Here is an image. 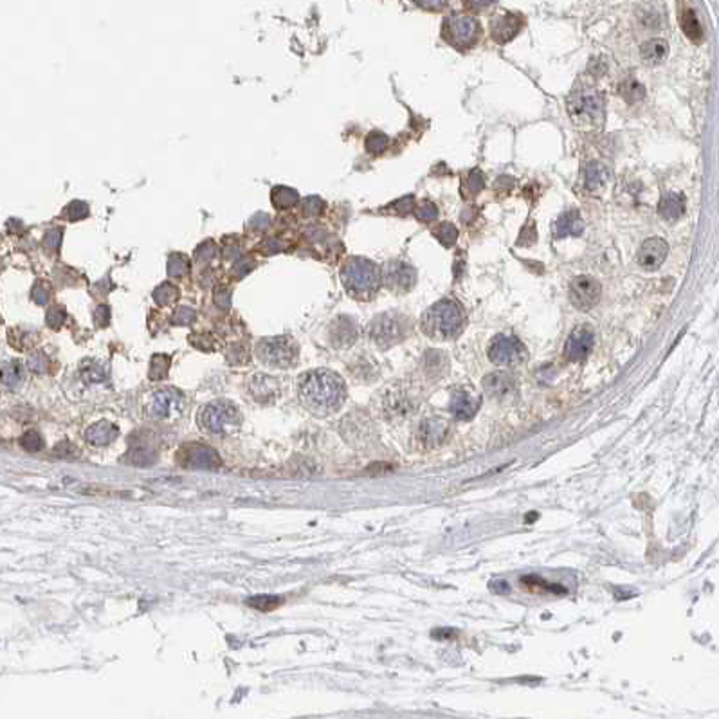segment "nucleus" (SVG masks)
<instances>
[{
    "label": "nucleus",
    "instance_id": "nucleus-20",
    "mask_svg": "<svg viewBox=\"0 0 719 719\" xmlns=\"http://www.w3.org/2000/svg\"><path fill=\"white\" fill-rule=\"evenodd\" d=\"M584 231V222L581 218V213L575 209L559 215V218L553 224V233L555 238H566V236H579Z\"/></svg>",
    "mask_w": 719,
    "mask_h": 719
},
{
    "label": "nucleus",
    "instance_id": "nucleus-13",
    "mask_svg": "<svg viewBox=\"0 0 719 719\" xmlns=\"http://www.w3.org/2000/svg\"><path fill=\"white\" fill-rule=\"evenodd\" d=\"M602 294V287L600 283L591 276H577L570 283V301L575 309L579 310H591L595 305L600 301Z\"/></svg>",
    "mask_w": 719,
    "mask_h": 719
},
{
    "label": "nucleus",
    "instance_id": "nucleus-10",
    "mask_svg": "<svg viewBox=\"0 0 719 719\" xmlns=\"http://www.w3.org/2000/svg\"><path fill=\"white\" fill-rule=\"evenodd\" d=\"M258 357L272 368H291L298 357V346L291 337H271L258 345Z\"/></svg>",
    "mask_w": 719,
    "mask_h": 719
},
{
    "label": "nucleus",
    "instance_id": "nucleus-3",
    "mask_svg": "<svg viewBox=\"0 0 719 719\" xmlns=\"http://www.w3.org/2000/svg\"><path fill=\"white\" fill-rule=\"evenodd\" d=\"M568 115L582 130H599L606 121V102L599 88L590 84L573 87L566 99Z\"/></svg>",
    "mask_w": 719,
    "mask_h": 719
},
{
    "label": "nucleus",
    "instance_id": "nucleus-31",
    "mask_svg": "<svg viewBox=\"0 0 719 719\" xmlns=\"http://www.w3.org/2000/svg\"><path fill=\"white\" fill-rule=\"evenodd\" d=\"M433 235L437 236V240L442 245H445V247H452V245L457 244V240H458V229L452 226L451 222H443V224H440L438 227H434Z\"/></svg>",
    "mask_w": 719,
    "mask_h": 719
},
{
    "label": "nucleus",
    "instance_id": "nucleus-1",
    "mask_svg": "<svg viewBox=\"0 0 719 719\" xmlns=\"http://www.w3.org/2000/svg\"><path fill=\"white\" fill-rule=\"evenodd\" d=\"M298 395L314 415H332L345 404L346 384L332 370H312L300 378Z\"/></svg>",
    "mask_w": 719,
    "mask_h": 719
},
{
    "label": "nucleus",
    "instance_id": "nucleus-28",
    "mask_svg": "<svg viewBox=\"0 0 719 719\" xmlns=\"http://www.w3.org/2000/svg\"><path fill=\"white\" fill-rule=\"evenodd\" d=\"M23 381V366L19 361H8L0 365V384L6 387H17Z\"/></svg>",
    "mask_w": 719,
    "mask_h": 719
},
{
    "label": "nucleus",
    "instance_id": "nucleus-33",
    "mask_svg": "<svg viewBox=\"0 0 719 719\" xmlns=\"http://www.w3.org/2000/svg\"><path fill=\"white\" fill-rule=\"evenodd\" d=\"M415 217L420 222H433L438 217V208L431 200H422L415 208Z\"/></svg>",
    "mask_w": 719,
    "mask_h": 719
},
{
    "label": "nucleus",
    "instance_id": "nucleus-11",
    "mask_svg": "<svg viewBox=\"0 0 719 719\" xmlns=\"http://www.w3.org/2000/svg\"><path fill=\"white\" fill-rule=\"evenodd\" d=\"M489 359L494 365L512 368V366L523 365L526 361V348L517 337L507 336V334H498L494 337L487 350Z\"/></svg>",
    "mask_w": 719,
    "mask_h": 719
},
{
    "label": "nucleus",
    "instance_id": "nucleus-7",
    "mask_svg": "<svg viewBox=\"0 0 719 719\" xmlns=\"http://www.w3.org/2000/svg\"><path fill=\"white\" fill-rule=\"evenodd\" d=\"M442 32L443 38L451 46H454L460 51H466L478 42L481 29H479V22L474 17L466 13H451L443 20Z\"/></svg>",
    "mask_w": 719,
    "mask_h": 719
},
{
    "label": "nucleus",
    "instance_id": "nucleus-24",
    "mask_svg": "<svg viewBox=\"0 0 719 719\" xmlns=\"http://www.w3.org/2000/svg\"><path fill=\"white\" fill-rule=\"evenodd\" d=\"M359 336V330H357V325L348 318L337 319L332 327V341L337 346H350L354 345V341Z\"/></svg>",
    "mask_w": 719,
    "mask_h": 719
},
{
    "label": "nucleus",
    "instance_id": "nucleus-39",
    "mask_svg": "<svg viewBox=\"0 0 719 719\" xmlns=\"http://www.w3.org/2000/svg\"><path fill=\"white\" fill-rule=\"evenodd\" d=\"M463 4H466L467 10L478 13V11L489 10L490 6L496 4V0H463Z\"/></svg>",
    "mask_w": 719,
    "mask_h": 719
},
{
    "label": "nucleus",
    "instance_id": "nucleus-4",
    "mask_svg": "<svg viewBox=\"0 0 719 719\" xmlns=\"http://www.w3.org/2000/svg\"><path fill=\"white\" fill-rule=\"evenodd\" d=\"M341 282L352 298L370 301L381 287V267L372 260L355 256L343 265Z\"/></svg>",
    "mask_w": 719,
    "mask_h": 719
},
{
    "label": "nucleus",
    "instance_id": "nucleus-8",
    "mask_svg": "<svg viewBox=\"0 0 719 719\" xmlns=\"http://www.w3.org/2000/svg\"><path fill=\"white\" fill-rule=\"evenodd\" d=\"M377 408L384 420L401 422L415 411L416 402L402 386H387L377 399Z\"/></svg>",
    "mask_w": 719,
    "mask_h": 719
},
{
    "label": "nucleus",
    "instance_id": "nucleus-14",
    "mask_svg": "<svg viewBox=\"0 0 719 719\" xmlns=\"http://www.w3.org/2000/svg\"><path fill=\"white\" fill-rule=\"evenodd\" d=\"M595 345V334L590 325H581L577 327L564 345V357L570 363H581L588 359Z\"/></svg>",
    "mask_w": 719,
    "mask_h": 719
},
{
    "label": "nucleus",
    "instance_id": "nucleus-12",
    "mask_svg": "<svg viewBox=\"0 0 719 719\" xmlns=\"http://www.w3.org/2000/svg\"><path fill=\"white\" fill-rule=\"evenodd\" d=\"M416 280H419V274H416L415 267H411L410 263L399 262V260L384 263V267L381 269V283L386 287L387 291L396 292V294L410 292L416 285Z\"/></svg>",
    "mask_w": 719,
    "mask_h": 719
},
{
    "label": "nucleus",
    "instance_id": "nucleus-16",
    "mask_svg": "<svg viewBox=\"0 0 719 719\" xmlns=\"http://www.w3.org/2000/svg\"><path fill=\"white\" fill-rule=\"evenodd\" d=\"M449 431H451V424H449L448 420L438 419V416H431V419H425L420 422L419 438L425 448L434 449L440 448V445L448 440Z\"/></svg>",
    "mask_w": 719,
    "mask_h": 719
},
{
    "label": "nucleus",
    "instance_id": "nucleus-9",
    "mask_svg": "<svg viewBox=\"0 0 719 719\" xmlns=\"http://www.w3.org/2000/svg\"><path fill=\"white\" fill-rule=\"evenodd\" d=\"M184 395L177 387H161L150 393L144 402V413L150 419L171 420L184 408Z\"/></svg>",
    "mask_w": 719,
    "mask_h": 719
},
{
    "label": "nucleus",
    "instance_id": "nucleus-30",
    "mask_svg": "<svg viewBox=\"0 0 719 719\" xmlns=\"http://www.w3.org/2000/svg\"><path fill=\"white\" fill-rule=\"evenodd\" d=\"M682 29L694 42H700L701 38H703V29L700 26V20L696 19V13L692 10H685L682 13Z\"/></svg>",
    "mask_w": 719,
    "mask_h": 719
},
{
    "label": "nucleus",
    "instance_id": "nucleus-38",
    "mask_svg": "<svg viewBox=\"0 0 719 719\" xmlns=\"http://www.w3.org/2000/svg\"><path fill=\"white\" fill-rule=\"evenodd\" d=\"M90 366H93L90 370H88L87 366H84V370H82V374H84L85 381H88V383H97V381H103V378H105L103 370L99 368L97 365H90Z\"/></svg>",
    "mask_w": 719,
    "mask_h": 719
},
{
    "label": "nucleus",
    "instance_id": "nucleus-21",
    "mask_svg": "<svg viewBox=\"0 0 719 719\" xmlns=\"http://www.w3.org/2000/svg\"><path fill=\"white\" fill-rule=\"evenodd\" d=\"M448 372L449 359L445 357V354H442V352L438 350L425 352L424 359H422V374H424V377L437 383V381H440Z\"/></svg>",
    "mask_w": 719,
    "mask_h": 719
},
{
    "label": "nucleus",
    "instance_id": "nucleus-6",
    "mask_svg": "<svg viewBox=\"0 0 719 719\" xmlns=\"http://www.w3.org/2000/svg\"><path fill=\"white\" fill-rule=\"evenodd\" d=\"M410 330V319L396 312L381 314L368 327L370 339L378 348H392V346L399 345V343L406 339Z\"/></svg>",
    "mask_w": 719,
    "mask_h": 719
},
{
    "label": "nucleus",
    "instance_id": "nucleus-36",
    "mask_svg": "<svg viewBox=\"0 0 719 719\" xmlns=\"http://www.w3.org/2000/svg\"><path fill=\"white\" fill-rule=\"evenodd\" d=\"M485 188V175H483V171L481 170H472L469 173V177H467V189L470 191V195H476L479 193L481 189Z\"/></svg>",
    "mask_w": 719,
    "mask_h": 719
},
{
    "label": "nucleus",
    "instance_id": "nucleus-22",
    "mask_svg": "<svg viewBox=\"0 0 719 719\" xmlns=\"http://www.w3.org/2000/svg\"><path fill=\"white\" fill-rule=\"evenodd\" d=\"M247 387H249V393L254 396V399H258V401H262V402H267V401H272L274 393L278 392V383L272 377L258 374V375H253V377L249 378V384H247Z\"/></svg>",
    "mask_w": 719,
    "mask_h": 719
},
{
    "label": "nucleus",
    "instance_id": "nucleus-27",
    "mask_svg": "<svg viewBox=\"0 0 719 719\" xmlns=\"http://www.w3.org/2000/svg\"><path fill=\"white\" fill-rule=\"evenodd\" d=\"M608 180V170L602 162L599 161H591L586 164L584 168V184L586 188L591 189V191H597L602 186L606 184Z\"/></svg>",
    "mask_w": 719,
    "mask_h": 719
},
{
    "label": "nucleus",
    "instance_id": "nucleus-32",
    "mask_svg": "<svg viewBox=\"0 0 719 719\" xmlns=\"http://www.w3.org/2000/svg\"><path fill=\"white\" fill-rule=\"evenodd\" d=\"M387 144H390V139H387V135L383 134V132H372V134L368 135V139H366V150H368L370 153H374V155L383 153L387 148Z\"/></svg>",
    "mask_w": 719,
    "mask_h": 719
},
{
    "label": "nucleus",
    "instance_id": "nucleus-25",
    "mask_svg": "<svg viewBox=\"0 0 719 719\" xmlns=\"http://www.w3.org/2000/svg\"><path fill=\"white\" fill-rule=\"evenodd\" d=\"M669 55V44L662 38H653V40H647L646 44H642L640 47V56L642 60L649 65H660L662 61L667 58Z\"/></svg>",
    "mask_w": 719,
    "mask_h": 719
},
{
    "label": "nucleus",
    "instance_id": "nucleus-19",
    "mask_svg": "<svg viewBox=\"0 0 719 719\" xmlns=\"http://www.w3.org/2000/svg\"><path fill=\"white\" fill-rule=\"evenodd\" d=\"M479 410V401L470 395L466 390H457L451 396V404H449V411L451 415L458 420H470L472 416L478 413Z\"/></svg>",
    "mask_w": 719,
    "mask_h": 719
},
{
    "label": "nucleus",
    "instance_id": "nucleus-29",
    "mask_svg": "<svg viewBox=\"0 0 719 719\" xmlns=\"http://www.w3.org/2000/svg\"><path fill=\"white\" fill-rule=\"evenodd\" d=\"M618 94L622 96L624 102L627 103H638L646 97V87L638 82V79H624L620 87H618Z\"/></svg>",
    "mask_w": 719,
    "mask_h": 719
},
{
    "label": "nucleus",
    "instance_id": "nucleus-35",
    "mask_svg": "<svg viewBox=\"0 0 719 719\" xmlns=\"http://www.w3.org/2000/svg\"><path fill=\"white\" fill-rule=\"evenodd\" d=\"M20 445L23 449H28V451H40L44 448V440L37 431H28L20 438Z\"/></svg>",
    "mask_w": 719,
    "mask_h": 719
},
{
    "label": "nucleus",
    "instance_id": "nucleus-41",
    "mask_svg": "<svg viewBox=\"0 0 719 719\" xmlns=\"http://www.w3.org/2000/svg\"><path fill=\"white\" fill-rule=\"evenodd\" d=\"M535 226V224H534ZM532 226V224H528V226L523 229L521 236H519V242L517 244H521V245H528L532 244V242H535V227Z\"/></svg>",
    "mask_w": 719,
    "mask_h": 719
},
{
    "label": "nucleus",
    "instance_id": "nucleus-5",
    "mask_svg": "<svg viewBox=\"0 0 719 719\" xmlns=\"http://www.w3.org/2000/svg\"><path fill=\"white\" fill-rule=\"evenodd\" d=\"M197 420L204 433L222 437V434H233L238 431L242 424V413L233 402L217 401L209 402L198 411Z\"/></svg>",
    "mask_w": 719,
    "mask_h": 719
},
{
    "label": "nucleus",
    "instance_id": "nucleus-2",
    "mask_svg": "<svg viewBox=\"0 0 719 719\" xmlns=\"http://www.w3.org/2000/svg\"><path fill=\"white\" fill-rule=\"evenodd\" d=\"M466 325V314L454 300H440L431 305L420 319L422 332L434 341H451L458 337Z\"/></svg>",
    "mask_w": 719,
    "mask_h": 719
},
{
    "label": "nucleus",
    "instance_id": "nucleus-23",
    "mask_svg": "<svg viewBox=\"0 0 719 719\" xmlns=\"http://www.w3.org/2000/svg\"><path fill=\"white\" fill-rule=\"evenodd\" d=\"M658 213L665 220H678L685 213V198L680 193H665L660 198Z\"/></svg>",
    "mask_w": 719,
    "mask_h": 719
},
{
    "label": "nucleus",
    "instance_id": "nucleus-17",
    "mask_svg": "<svg viewBox=\"0 0 719 719\" xmlns=\"http://www.w3.org/2000/svg\"><path fill=\"white\" fill-rule=\"evenodd\" d=\"M483 390L490 399L496 401H505L510 395H514L517 387L516 377L508 372H494L483 378Z\"/></svg>",
    "mask_w": 719,
    "mask_h": 719
},
{
    "label": "nucleus",
    "instance_id": "nucleus-15",
    "mask_svg": "<svg viewBox=\"0 0 719 719\" xmlns=\"http://www.w3.org/2000/svg\"><path fill=\"white\" fill-rule=\"evenodd\" d=\"M669 254V245L664 238H647L638 249V265L646 271H656L662 267Z\"/></svg>",
    "mask_w": 719,
    "mask_h": 719
},
{
    "label": "nucleus",
    "instance_id": "nucleus-37",
    "mask_svg": "<svg viewBox=\"0 0 719 719\" xmlns=\"http://www.w3.org/2000/svg\"><path fill=\"white\" fill-rule=\"evenodd\" d=\"M390 209H393V211L399 213V215H408V213L415 209V198H413V195H406V197L395 200V202L390 206Z\"/></svg>",
    "mask_w": 719,
    "mask_h": 719
},
{
    "label": "nucleus",
    "instance_id": "nucleus-26",
    "mask_svg": "<svg viewBox=\"0 0 719 719\" xmlns=\"http://www.w3.org/2000/svg\"><path fill=\"white\" fill-rule=\"evenodd\" d=\"M115 437H117V428L111 424L108 420H102V422L94 424L93 428L87 429V434H85L87 442L93 443V445H106Z\"/></svg>",
    "mask_w": 719,
    "mask_h": 719
},
{
    "label": "nucleus",
    "instance_id": "nucleus-34",
    "mask_svg": "<svg viewBox=\"0 0 719 719\" xmlns=\"http://www.w3.org/2000/svg\"><path fill=\"white\" fill-rule=\"evenodd\" d=\"M213 458H217V454H215L211 449L198 448L197 445V449L191 451V458H189V460L195 461L193 467H211Z\"/></svg>",
    "mask_w": 719,
    "mask_h": 719
},
{
    "label": "nucleus",
    "instance_id": "nucleus-40",
    "mask_svg": "<svg viewBox=\"0 0 719 719\" xmlns=\"http://www.w3.org/2000/svg\"><path fill=\"white\" fill-rule=\"evenodd\" d=\"M413 2L428 11H440L448 4V0H413Z\"/></svg>",
    "mask_w": 719,
    "mask_h": 719
},
{
    "label": "nucleus",
    "instance_id": "nucleus-18",
    "mask_svg": "<svg viewBox=\"0 0 719 719\" xmlns=\"http://www.w3.org/2000/svg\"><path fill=\"white\" fill-rule=\"evenodd\" d=\"M521 17H517L514 13L498 15V17H494L490 20V37L494 38V42L507 44L510 42L512 38L517 37V32L521 31Z\"/></svg>",
    "mask_w": 719,
    "mask_h": 719
}]
</instances>
